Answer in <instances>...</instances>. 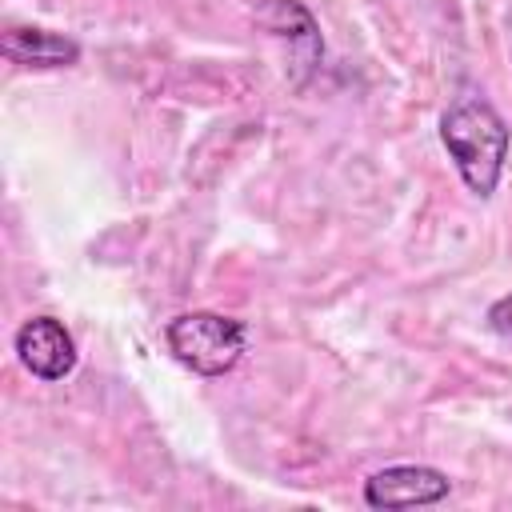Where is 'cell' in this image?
<instances>
[{"mask_svg": "<svg viewBox=\"0 0 512 512\" xmlns=\"http://www.w3.org/2000/svg\"><path fill=\"white\" fill-rule=\"evenodd\" d=\"M164 344L176 364H184L196 376H224L232 372L248 352V324L224 312H180L164 324Z\"/></svg>", "mask_w": 512, "mask_h": 512, "instance_id": "cell-2", "label": "cell"}, {"mask_svg": "<svg viewBox=\"0 0 512 512\" xmlns=\"http://www.w3.org/2000/svg\"><path fill=\"white\" fill-rule=\"evenodd\" d=\"M12 344H16L20 364H24L36 380H48V384L72 376V368H76V360H80L72 332H68L56 316H32V320H24V324L16 328V340H12Z\"/></svg>", "mask_w": 512, "mask_h": 512, "instance_id": "cell-4", "label": "cell"}, {"mask_svg": "<svg viewBox=\"0 0 512 512\" xmlns=\"http://www.w3.org/2000/svg\"><path fill=\"white\" fill-rule=\"evenodd\" d=\"M440 144L452 156L472 196L488 200L500 188V176L512 152V128L504 124V116L488 96L480 92L456 96L440 116Z\"/></svg>", "mask_w": 512, "mask_h": 512, "instance_id": "cell-1", "label": "cell"}, {"mask_svg": "<svg viewBox=\"0 0 512 512\" xmlns=\"http://www.w3.org/2000/svg\"><path fill=\"white\" fill-rule=\"evenodd\" d=\"M0 52L4 60L20 64V68H68L80 60V44L64 32L52 28H36V24H8L0 36Z\"/></svg>", "mask_w": 512, "mask_h": 512, "instance_id": "cell-5", "label": "cell"}, {"mask_svg": "<svg viewBox=\"0 0 512 512\" xmlns=\"http://www.w3.org/2000/svg\"><path fill=\"white\" fill-rule=\"evenodd\" d=\"M452 492V480L428 464H392L364 480L368 508H424L440 504Z\"/></svg>", "mask_w": 512, "mask_h": 512, "instance_id": "cell-3", "label": "cell"}, {"mask_svg": "<svg viewBox=\"0 0 512 512\" xmlns=\"http://www.w3.org/2000/svg\"><path fill=\"white\" fill-rule=\"evenodd\" d=\"M488 328H492L504 344H512V292L488 304Z\"/></svg>", "mask_w": 512, "mask_h": 512, "instance_id": "cell-6", "label": "cell"}]
</instances>
